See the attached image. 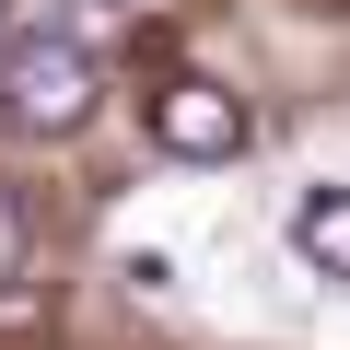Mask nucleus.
<instances>
[{
    "label": "nucleus",
    "instance_id": "20e7f679",
    "mask_svg": "<svg viewBox=\"0 0 350 350\" xmlns=\"http://www.w3.org/2000/svg\"><path fill=\"white\" fill-rule=\"evenodd\" d=\"M24 245H36V222H24V199H12V187H0V292L24 280Z\"/></svg>",
    "mask_w": 350,
    "mask_h": 350
},
{
    "label": "nucleus",
    "instance_id": "f257e3e1",
    "mask_svg": "<svg viewBox=\"0 0 350 350\" xmlns=\"http://www.w3.org/2000/svg\"><path fill=\"white\" fill-rule=\"evenodd\" d=\"M0 117L36 129V140H70V129L94 117V47H82L70 24L12 36V47H0Z\"/></svg>",
    "mask_w": 350,
    "mask_h": 350
},
{
    "label": "nucleus",
    "instance_id": "7ed1b4c3",
    "mask_svg": "<svg viewBox=\"0 0 350 350\" xmlns=\"http://www.w3.org/2000/svg\"><path fill=\"white\" fill-rule=\"evenodd\" d=\"M292 257L315 280H350V187H304L292 199Z\"/></svg>",
    "mask_w": 350,
    "mask_h": 350
},
{
    "label": "nucleus",
    "instance_id": "f03ea898",
    "mask_svg": "<svg viewBox=\"0 0 350 350\" xmlns=\"http://www.w3.org/2000/svg\"><path fill=\"white\" fill-rule=\"evenodd\" d=\"M152 140H163L175 163H234V152H245V105H234L222 82H163V94H152Z\"/></svg>",
    "mask_w": 350,
    "mask_h": 350
}]
</instances>
